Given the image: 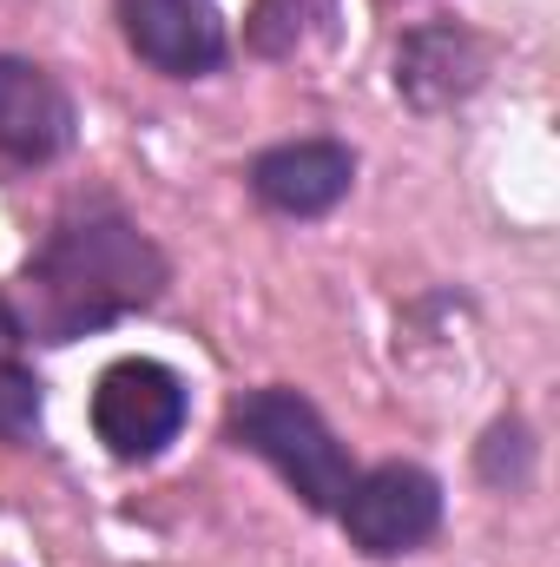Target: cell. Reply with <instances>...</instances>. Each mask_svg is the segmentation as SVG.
<instances>
[{"instance_id": "6da1fadb", "label": "cell", "mask_w": 560, "mask_h": 567, "mask_svg": "<svg viewBox=\"0 0 560 567\" xmlns=\"http://www.w3.org/2000/svg\"><path fill=\"white\" fill-rule=\"evenodd\" d=\"M20 284H27L20 330L40 343H73L133 310H152L172 284V265L120 205H80L40 238Z\"/></svg>"}, {"instance_id": "7a4b0ae2", "label": "cell", "mask_w": 560, "mask_h": 567, "mask_svg": "<svg viewBox=\"0 0 560 567\" xmlns=\"http://www.w3.org/2000/svg\"><path fill=\"white\" fill-rule=\"evenodd\" d=\"M231 442L251 449L258 462H271L283 475V488L303 508H317V515H336V502L356 482L350 449L330 435L323 410L310 396L283 390V383H265V390H251V396L231 403Z\"/></svg>"}, {"instance_id": "3957f363", "label": "cell", "mask_w": 560, "mask_h": 567, "mask_svg": "<svg viewBox=\"0 0 560 567\" xmlns=\"http://www.w3.org/2000/svg\"><path fill=\"white\" fill-rule=\"evenodd\" d=\"M191 416L185 377L158 357H120L100 370L93 383V435L120 455V462H152L165 455Z\"/></svg>"}, {"instance_id": "277c9868", "label": "cell", "mask_w": 560, "mask_h": 567, "mask_svg": "<svg viewBox=\"0 0 560 567\" xmlns=\"http://www.w3.org/2000/svg\"><path fill=\"white\" fill-rule=\"evenodd\" d=\"M336 522H343L350 548L370 561L416 555L442 528V482L416 462H383V468L350 482V495L336 502Z\"/></svg>"}, {"instance_id": "5b68a950", "label": "cell", "mask_w": 560, "mask_h": 567, "mask_svg": "<svg viewBox=\"0 0 560 567\" xmlns=\"http://www.w3.org/2000/svg\"><path fill=\"white\" fill-rule=\"evenodd\" d=\"M356 185V152L343 140H283L251 158V192L278 218H323L350 198Z\"/></svg>"}, {"instance_id": "8992f818", "label": "cell", "mask_w": 560, "mask_h": 567, "mask_svg": "<svg viewBox=\"0 0 560 567\" xmlns=\"http://www.w3.org/2000/svg\"><path fill=\"white\" fill-rule=\"evenodd\" d=\"M120 20L133 53L172 80H205L231 60L225 20L211 13V0H120Z\"/></svg>"}, {"instance_id": "52a82bcc", "label": "cell", "mask_w": 560, "mask_h": 567, "mask_svg": "<svg viewBox=\"0 0 560 567\" xmlns=\"http://www.w3.org/2000/svg\"><path fill=\"white\" fill-rule=\"evenodd\" d=\"M73 140H80L73 93L46 66L0 53V152L20 165H53L73 152Z\"/></svg>"}, {"instance_id": "ba28073f", "label": "cell", "mask_w": 560, "mask_h": 567, "mask_svg": "<svg viewBox=\"0 0 560 567\" xmlns=\"http://www.w3.org/2000/svg\"><path fill=\"white\" fill-rule=\"evenodd\" d=\"M481 80H488V40H475L455 20H428L416 33H403L396 47V93L416 113H448Z\"/></svg>"}, {"instance_id": "9c48e42d", "label": "cell", "mask_w": 560, "mask_h": 567, "mask_svg": "<svg viewBox=\"0 0 560 567\" xmlns=\"http://www.w3.org/2000/svg\"><path fill=\"white\" fill-rule=\"evenodd\" d=\"M336 13V0H258V13H251V47L258 53H297L323 20Z\"/></svg>"}, {"instance_id": "30bf717a", "label": "cell", "mask_w": 560, "mask_h": 567, "mask_svg": "<svg viewBox=\"0 0 560 567\" xmlns=\"http://www.w3.org/2000/svg\"><path fill=\"white\" fill-rule=\"evenodd\" d=\"M40 429V377L0 357V442H27Z\"/></svg>"}, {"instance_id": "8fae6325", "label": "cell", "mask_w": 560, "mask_h": 567, "mask_svg": "<svg viewBox=\"0 0 560 567\" xmlns=\"http://www.w3.org/2000/svg\"><path fill=\"white\" fill-rule=\"evenodd\" d=\"M20 343H27V330H20V310H13V303L0 297V357H13Z\"/></svg>"}]
</instances>
